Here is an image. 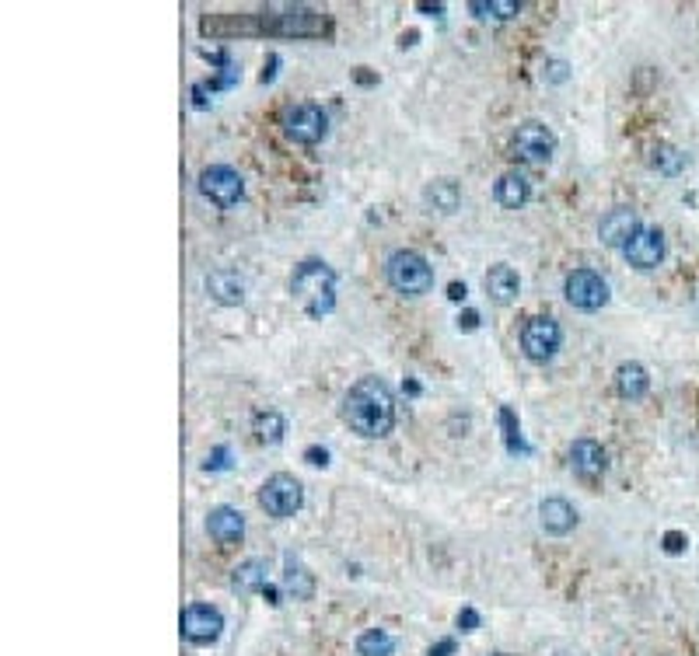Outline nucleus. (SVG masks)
<instances>
[{"mask_svg": "<svg viewBox=\"0 0 699 656\" xmlns=\"http://www.w3.org/2000/svg\"><path fill=\"white\" fill-rule=\"evenodd\" d=\"M511 154L524 164H549L553 154H556V133L538 122V119H528L514 129V140H511Z\"/></svg>", "mask_w": 699, "mask_h": 656, "instance_id": "obj_4", "label": "nucleus"}, {"mask_svg": "<svg viewBox=\"0 0 699 656\" xmlns=\"http://www.w3.org/2000/svg\"><path fill=\"white\" fill-rule=\"evenodd\" d=\"M468 7H472L479 18H490V14H493V18H514V14L522 11V4H518V0H490V4L472 0Z\"/></svg>", "mask_w": 699, "mask_h": 656, "instance_id": "obj_26", "label": "nucleus"}, {"mask_svg": "<svg viewBox=\"0 0 699 656\" xmlns=\"http://www.w3.org/2000/svg\"><path fill=\"white\" fill-rule=\"evenodd\" d=\"M357 653L360 656H392L396 653V639L385 629H367L357 639Z\"/></svg>", "mask_w": 699, "mask_h": 656, "instance_id": "obj_23", "label": "nucleus"}, {"mask_svg": "<svg viewBox=\"0 0 699 656\" xmlns=\"http://www.w3.org/2000/svg\"><path fill=\"white\" fill-rule=\"evenodd\" d=\"M686 545H689V542H686V535H682V531H668V535H664V551H668V555L686 551Z\"/></svg>", "mask_w": 699, "mask_h": 656, "instance_id": "obj_29", "label": "nucleus"}, {"mask_svg": "<svg viewBox=\"0 0 699 656\" xmlns=\"http://www.w3.org/2000/svg\"><path fill=\"white\" fill-rule=\"evenodd\" d=\"M459 328L475 332V328H479V311H466V315H459Z\"/></svg>", "mask_w": 699, "mask_h": 656, "instance_id": "obj_33", "label": "nucleus"}, {"mask_svg": "<svg viewBox=\"0 0 699 656\" xmlns=\"http://www.w3.org/2000/svg\"><path fill=\"white\" fill-rule=\"evenodd\" d=\"M647 387H650V378H647V371H643L637 360L619 363V371H616V391H619L623 398L637 402V398L647 394Z\"/></svg>", "mask_w": 699, "mask_h": 656, "instance_id": "obj_19", "label": "nucleus"}, {"mask_svg": "<svg viewBox=\"0 0 699 656\" xmlns=\"http://www.w3.org/2000/svg\"><path fill=\"white\" fill-rule=\"evenodd\" d=\"M284 587L294 594V601H308L311 594H315V580H311V573L308 569H301V566H287V576H284Z\"/></svg>", "mask_w": 699, "mask_h": 656, "instance_id": "obj_25", "label": "nucleus"}, {"mask_svg": "<svg viewBox=\"0 0 699 656\" xmlns=\"http://www.w3.org/2000/svg\"><path fill=\"white\" fill-rule=\"evenodd\" d=\"M563 70H567L563 63H553V66H549V77H553V81H563V77H567Z\"/></svg>", "mask_w": 699, "mask_h": 656, "instance_id": "obj_35", "label": "nucleus"}, {"mask_svg": "<svg viewBox=\"0 0 699 656\" xmlns=\"http://www.w3.org/2000/svg\"><path fill=\"white\" fill-rule=\"evenodd\" d=\"M466 283H452V286H448V297H452V301H455V304H459V301H466Z\"/></svg>", "mask_w": 699, "mask_h": 656, "instance_id": "obj_34", "label": "nucleus"}, {"mask_svg": "<svg viewBox=\"0 0 699 656\" xmlns=\"http://www.w3.org/2000/svg\"><path fill=\"white\" fill-rule=\"evenodd\" d=\"M304 461L315 465V468H326V465H329V450H326V447H308V450H304Z\"/></svg>", "mask_w": 699, "mask_h": 656, "instance_id": "obj_31", "label": "nucleus"}, {"mask_svg": "<svg viewBox=\"0 0 699 656\" xmlns=\"http://www.w3.org/2000/svg\"><path fill=\"white\" fill-rule=\"evenodd\" d=\"M570 468H574V475L584 479V482H598L605 475V468H609L605 447L598 440H587V437L574 440V447H570Z\"/></svg>", "mask_w": 699, "mask_h": 656, "instance_id": "obj_12", "label": "nucleus"}, {"mask_svg": "<svg viewBox=\"0 0 699 656\" xmlns=\"http://www.w3.org/2000/svg\"><path fill=\"white\" fill-rule=\"evenodd\" d=\"M284 133L291 140H297V144H318L329 133V115L318 109V105H311V102L291 105V109L284 112Z\"/></svg>", "mask_w": 699, "mask_h": 656, "instance_id": "obj_8", "label": "nucleus"}, {"mask_svg": "<svg viewBox=\"0 0 699 656\" xmlns=\"http://www.w3.org/2000/svg\"><path fill=\"white\" fill-rule=\"evenodd\" d=\"M301 503H304L301 482H297L294 475H284V472L270 475V479L263 482V489H259V506H263L270 517H277V520L294 517V513L301 510Z\"/></svg>", "mask_w": 699, "mask_h": 656, "instance_id": "obj_5", "label": "nucleus"}, {"mask_svg": "<svg viewBox=\"0 0 699 656\" xmlns=\"http://www.w3.org/2000/svg\"><path fill=\"white\" fill-rule=\"evenodd\" d=\"M385 276H389V283H392L399 293H406V297H420V293H427V290L434 286V269H430V262H427L420 252H412V248L392 252L389 262H385Z\"/></svg>", "mask_w": 699, "mask_h": 656, "instance_id": "obj_3", "label": "nucleus"}, {"mask_svg": "<svg viewBox=\"0 0 699 656\" xmlns=\"http://www.w3.org/2000/svg\"><path fill=\"white\" fill-rule=\"evenodd\" d=\"M650 168L661 171V175H668V178H675V175L686 168V154H682L679 147H672V144H657V147L650 151Z\"/></svg>", "mask_w": 699, "mask_h": 656, "instance_id": "obj_22", "label": "nucleus"}, {"mask_svg": "<svg viewBox=\"0 0 699 656\" xmlns=\"http://www.w3.org/2000/svg\"><path fill=\"white\" fill-rule=\"evenodd\" d=\"M221 632H224V614L217 607H210V604H189L182 611V636L189 643L207 646V643L221 639Z\"/></svg>", "mask_w": 699, "mask_h": 656, "instance_id": "obj_10", "label": "nucleus"}, {"mask_svg": "<svg viewBox=\"0 0 699 656\" xmlns=\"http://www.w3.org/2000/svg\"><path fill=\"white\" fill-rule=\"evenodd\" d=\"M640 230V217L630 210V207H616V210H609L601 223H598V238L605 241V245H612V248H626L630 245V238Z\"/></svg>", "mask_w": 699, "mask_h": 656, "instance_id": "obj_13", "label": "nucleus"}, {"mask_svg": "<svg viewBox=\"0 0 699 656\" xmlns=\"http://www.w3.org/2000/svg\"><path fill=\"white\" fill-rule=\"evenodd\" d=\"M423 196H427V203H430L437 214H455V210H459V203H462V189H459V182H452V178H437V182H430Z\"/></svg>", "mask_w": 699, "mask_h": 656, "instance_id": "obj_20", "label": "nucleus"}, {"mask_svg": "<svg viewBox=\"0 0 699 656\" xmlns=\"http://www.w3.org/2000/svg\"><path fill=\"white\" fill-rule=\"evenodd\" d=\"M232 587L238 594H263V587H266V562L263 558H248V562H241L238 569L232 573Z\"/></svg>", "mask_w": 699, "mask_h": 656, "instance_id": "obj_21", "label": "nucleus"}, {"mask_svg": "<svg viewBox=\"0 0 699 656\" xmlns=\"http://www.w3.org/2000/svg\"><path fill=\"white\" fill-rule=\"evenodd\" d=\"M518 290H522V279H518V273H514L511 266H493V269L486 273V293H490L497 304H511V301L518 297Z\"/></svg>", "mask_w": 699, "mask_h": 656, "instance_id": "obj_18", "label": "nucleus"}, {"mask_svg": "<svg viewBox=\"0 0 699 656\" xmlns=\"http://www.w3.org/2000/svg\"><path fill=\"white\" fill-rule=\"evenodd\" d=\"M263 597H266L270 604H280V601H277V587H270V583L263 587Z\"/></svg>", "mask_w": 699, "mask_h": 656, "instance_id": "obj_36", "label": "nucleus"}, {"mask_svg": "<svg viewBox=\"0 0 699 656\" xmlns=\"http://www.w3.org/2000/svg\"><path fill=\"white\" fill-rule=\"evenodd\" d=\"M538 524H542V531H546V535L563 538V535H570V531H574V524H577V510H574L567 499L549 496V499H542V503H538Z\"/></svg>", "mask_w": 699, "mask_h": 656, "instance_id": "obj_14", "label": "nucleus"}, {"mask_svg": "<svg viewBox=\"0 0 699 656\" xmlns=\"http://www.w3.org/2000/svg\"><path fill=\"white\" fill-rule=\"evenodd\" d=\"M207 531L221 545H238L245 538V517L234 506H217L207 513Z\"/></svg>", "mask_w": 699, "mask_h": 656, "instance_id": "obj_15", "label": "nucleus"}, {"mask_svg": "<svg viewBox=\"0 0 699 656\" xmlns=\"http://www.w3.org/2000/svg\"><path fill=\"white\" fill-rule=\"evenodd\" d=\"M200 192L214 203V207H221V210H232L234 203L245 196V182H241V175L228 168V164H210V168H203V175H200Z\"/></svg>", "mask_w": 699, "mask_h": 656, "instance_id": "obj_7", "label": "nucleus"}, {"mask_svg": "<svg viewBox=\"0 0 699 656\" xmlns=\"http://www.w3.org/2000/svg\"><path fill=\"white\" fill-rule=\"evenodd\" d=\"M228 465H232V461H228V447H217V450L207 457V465H203V468H207V472H224Z\"/></svg>", "mask_w": 699, "mask_h": 656, "instance_id": "obj_28", "label": "nucleus"}, {"mask_svg": "<svg viewBox=\"0 0 699 656\" xmlns=\"http://www.w3.org/2000/svg\"><path fill=\"white\" fill-rule=\"evenodd\" d=\"M255 433H259L263 443H280L284 433H287V423H284L280 412L270 409V412H259V416H255Z\"/></svg>", "mask_w": 699, "mask_h": 656, "instance_id": "obj_24", "label": "nucleus"}, {"mask_svg": "<svg viewBox=\"0 0 699 656\" xmlns=\"http://www.w3.org/2000/svg\"><path fill=\"white\" fill-rule=\"evenodd\" d=\"M455 621H459V629H462V632H475V629H479V611H472V607H462Z\"/></svg>", "mask_w": 699, "mask_h": 656, "instance_id": "obj_30", "label": "nucleus"}, {"mask_svg": "<svg viewBox=\"0 0 699 656\" xmlns=\"http://www.w3.org/2000/svg\"><path fill=\"white\" fill-rule=\"evenodd\" d=\"M493 196H497V203L504 210H522L524 203L531 199V182H528V175H522V171H507V175H500Z\"/></svg>", "mask_w": 699, "mask_h": 656, "instance_id": "obj_16", "label": "nucleus"}, {"mask_svg": "<svg viewBox=\"0 0 699 656\" xmlns=\"http://www.w3.org/2000/svg\"><path fill=\"white\" fill-rule=\"evenodd\" d=\"M343 419L360 437H389L396 426V398L378 378H360L343 398Z\"/></svg>", "mask_w": 699, "mask_h": 656, "instance_id": "obj_1", "label": "nucleus"}, {"mask_svg": "<svg viewBox=\"0 0 699 656\" xmlns=\"http://www.w3.org/2000/svg\"><path fill=\"white\" fill-rule=\"evenodd\" d=\"M623 255H626V262L637 266V269H657L661 259H664V234H661L657 227H640V230L630 238V245L623 248Z\"/></svg>", "mask_w": 699, "mask_h": 656, "instance_id": "obj_11", "label": "nucleus"}, {"mask_svg": "<svg viewBox=\"0 0 699 656\" xmlns=\"http://www.w3.org/2000/svg\"><path fill=\"white\" fill-rule=\"evenodd\" d=\"M500 423H504V437H507V450L511 454H528V443L522 440V426H518V416L504 405L500 409Z\"/></svg>", "mask_w": 699, "mask_h": 656, "instance_id": "obj_27", "label": "nucleus"}, {"mask_svg": "<svg viewBox=\"0 0 699 656\" xmlns=\"http://www.w3.org/2000/svg\"><path fill=\"white\" fill-rule=\"evenodd\" d=\"M560 342H563V328H560L556 318L538 315V318H528V322H524L522 349L531 363H546V360H553V356H556V349H560Z\"/></svg>", "mask_w": 699, "mask_h": 656, "instance_id": "obj_6", "label": "nucleus"}, {"mask_svg": "<svg viewBox=\"0 0 699 656\" xmlns=\"http://www.w3.org/2000/svg\"><path fill=\"white\" fill-rule=\"evenodd\" d=\"M563 290H567V301L574 308H581V311H598V308L609 304V283L594 269H574L567 276Z\"/></svg>", "mask_w": 699, "mask_h": 656, "instance_id": "obj_9", "label": "nucleus"}, {"mask_svg": "<svg viewBox=\"0 0 699 656\" xmlns=\"http://www.w3.org/2000/svg\"><path fill=\"white\" fill-rule=\"evenodd\" d=\"M452 653H455V639H441L437 646H430L427 656H452Z\"/></svg>", "mask_w": 699, "mask_h": 656, "instance_id": "obj_32", "label": "nucleus"}, {"mask_svg": "<svg viewBox=\"0 0 699 656\" xmlns=\"http://www.w3.org/2000/svg\"><path fill=\"white\" fill-rule=\"evenodd\" d=\"M291 293L308 318H326L336 308V273L322 259H304L291 276Z\"/></svg>", "mask_w": 699, "mask_h": 656, "instance_id": "obj_2", "label": "nucleus"}, {"mask_svg": "<svg viewBox=\"0 0 699 656\" xmlns=\"http://www.w3.org/2000/svg\"><path fill=\"white\" fill-rule=\"evenodd\" d=\"M207 290L221 304H241L245 301V279L234 273V269H214V273L207 276Z\"/></svg>", "mask_w": 699, "mask_h": 656, "instance_id": "obj_17", "label": "nucleus"}]
</instances>
